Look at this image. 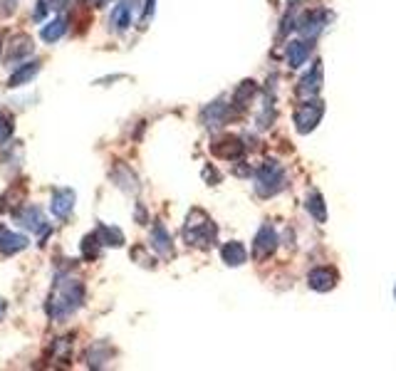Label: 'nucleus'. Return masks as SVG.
Listing matches in <instances>:
<instances>
[{"instance_id": "nucleus-1", "label": "nucleus", "mask_w": 396, "mask_h": 371, "mask_svg": "<svg viewBox=\"0 0 396 371\" xmlns=\"http://www.w3.org/2000/svg\"><path fill=\"white\" fill-rule=\"evenodd\" d=\"M82 305H85V282L72 278V275H60L52 285L45 310H48V317L52 322H65Z\"/></svg>"}, {"instance_id": "nucleus-2", "label": "nucleus", "mask_w": 396, "mask_h": 371, "mask_svg": "<svg viewBox=\"0 0 396 371\" xmlns=\"http://www.w3.org/2000/svg\"><path fill=\"white\" fill-rule=\"evenodd\" d=\"M216 226L213 221L201 211V208H194L189 211L184 223V240L194 248H211L216 243Z\"/></svg>"}, {"instance_id": "nucleus-3", "label": "nucleus", "mask_w": 396, "mask_h": 371, "mask_svg": "<svg viewBox=\"0 0 396 371\" xmlns=\"http://www.w3.org/2000/svg\"><path fill=\"white\" fill-rule=\"evenodd\" d=\"M288 186L285 184V171L280 164L275 161H263V166L258 169L255 174V193L263 198H270L275 193H280L283 188Z\"/></svg>"}, {"instance_id": "nucleus-4", "label": "nucleus", "mask_w": 396, "mask_h": 371, "mask_svg": "<svg viewBox=\"0 0 396 371\" xmlns=\"http://www.w3.org/2000/svg\"><path fill=\"white\" fill-rule=\"evenodd\" d=\"M332 18H335V15H332L330 10H322V8L307 10V13H302L300 18H297V33L307 40H315L317 35L327 28V23H330Z\"/></svg>"}, {"instance_id": "nucleus-5", "label": "nucleus", "mask_w": 396, "mask_h": 371, "mask_svg": "<svg viewBox=\"0 0 396 371\" xmlns=\"http://www.w3.org/2000/svg\"><path fill=\"white\" fill-rule=\"evenodd\" d=\"M322 114H325V104L312 99V102H305L300 109L295 112V127L300 134H310L312 129L320 124Z\"/></svg>"}, {"instance_id": "nucleus-6", "label": "nucleus", "mask_w": 396, "mask_h": 371, "mask_svg": "<svg viewBox=\"0 0 396 371\" xmlns=\"http://www.w3.org/2000/svg\"><path fill=\"white\" fill-rule=\"evenodd\" d=\"M236 117V107L233 104H228V102H213V104H208L206 109L201 112V122L206 124L208 129H221V127H226L231 119Z\"/></svg>"}, {"instance_id": "nucleus-7", "label": "nucleus", "mask_w": 396, "mask_h": 371, "mask_svg": "<svg viewBox=\"0 0 396 371\" xmlns=\"http://www.w3.org/2000/svg\"><path fill=\"white\" fill-rule=\"evenodd\" d=\"M278 233H275V228L270 226V223H265L263 228L258 231V235H255V243H253V258L255 260H268L270 255L278 250Z\"/></svg>"}, {"instance_id": "nucleus-8", "label": "nucleus", "mask_w": 396, "mask_h": 371, "mask_svg": "<svg viewBox=\"0 0 396 371\" xmlns=\"http://www.w3.org/2000/svg\"><path fill=\"white\" fill-rule=\"evenodd\" d=\"M322 90V62H315L310 70L302 75L300 85H297V94L302 99H315Z\"/></svg>"}, {"instance_id": "nucleus-9", "label": "nucleus", "mask_w": 396, "mask_h": 371, "mask_svg": "<svg viewBox=\"0 0 396 371\" xmlns=\"http://www.w3.org/2000/svg\"><path fill=\"white\" fill-rule=\"evenodd\" d=\"M75 191L72 188H60V191H55V196H52V213H55L60 221H67V218L72 216V211H75Z\"/></svg>"}, {"instance_id": "nucleus-10", "label": "nucleus", "mask_w": 396, "mask_h": 371, "mask_svg": "<svg viewBox=\"0 0 396 371\" xmlns=\"http://www.w3.org/2000/svg\"><path fill=\"white\" fill-rule=\"evenodd\" d=\"M33 50H35V45L30 35H15L8 52H5V62H8V65H18V62H23Z\"/></svg>"}, {"instance_id": "nucleus-11", "label": "nucleus", "mask_w": 396, "mask_h": 371, "mask_svg": "<svg viewBox=\"0 0 396 371\" xmlns=\"http://www.w3.org/2000/svg\"><path fill=\"white\" fill-rule=\"evenodd\" d=\"M307 285L315 292H330L337 285V270L335 268H315L307 275Z\"/></svg>"}, {"instance_id": "nucleus-12", "label": "nucleus", "mask_w": 396, "mask_h": 371, "mask_svg": "<svg viewBox=\"0 0 396 371\" xmlns=\"http://www.w3.org/2000/svg\"><path fill=\"white\" fill-rule=\"evenodd\" d=\"M28 248V238L23 233L8 231V228L0 226V255H15L23 253Z\"/></svg>"}, {"instance_id": "nucleus-13", "label": "nucleus", "mask_w": 396, "mask_h": 371, "mask_svg": "<svg viewBox=\"0 0 396 371\" xmlns=\"http://www.w3.org/2000/svg\"><path fill=\"white\" fill-rule=\"evenodd\" d=\"M151 248L156 250L159 258H164V260L174 258V243H171L169 233H166V228L161 226V223H156V226L151 228Z\"/></svg>"}, {"instance_id": "nucleus-14", "label": "nucleus", "mask_w": 396, "mask_h": 371, "mask_svg": "<svg viewBox=\"0 0 396 371\" xmlns=\"http://www.w3.org/2000/svg\"><path fill=\"white\" fill-rule=\"evenodd\" d=\"M40 70H43V62H25V65H20L18 70L10 75V80H8V87L10 90H15V87H25L28 82H33L35 77L40 75Z\"/></svg>"}, {"instance_id": "nucleus-15", "label": "nucleus", "mask_w": 396, "mask_h": 371, "mask_svg": "<svg viewBox=\"0 0 396 371\" xmlns=\"http://www.w3.org/2000/svg\"><path fill=\"white\" fill-rule=\"evenodd\" d=\"M310 52H312V40H295V43L288 45V50H285V55H288V65L297 70V67H302L307 60H310Z\"/></svg>"}, {"instance_id": "nucleus-16", "label": "nucleus", "mask_w": 396, "mask_h": 371, "mask_svg": "<svg viewBox=\"0 0 396 371\" xmlns=\"http://www.w3.org/2000/svg\"><path fill=\"white\" fill-rule=\"evenodd\" d=\"M211 149H213V154L221 156V159L233 161V159H238V156H243V151H246V146H243V141H241V139H236V137H226V139L216 141V144H213Z\"/></svg>"}, {"instance_id": "nucleus-17", "label": "nucleus", "mask_w": 396, "mask_h": 371, "mask_svg": "<svg viewBox=\"0 0 396 371\" xmlns=\"http://www.w3.org/2000/svg\"><path fill=\"white\" fill-rule=\"evenodd\" d=\"M15 218H18V223L23 228H28V231H43L45 228V216L43 211H40L38 206H25L23 211L15 213Z\"/></svg>"}, {"instance_id": "nucleus-18", "label": "nucleus", "mask_w": 396, "mask_h": 371, "mask_svg": "<svg viewBox=\"0 0 396 371\" xmlns=\"http://www.w3.org/2000/svg\"><path fill=\"white\" fill-rule=\"evenodd\" d=\"M132 10H134L132 0H119V5L112 13V20H109L114 33H124V30L132 25Z\"/></svg>"}, {"instance_id": "nucleus-19", "label": "nucleus", "mask_w": 396, "mask_h": 371, "mask_svg": "<svg viewBox=\"0 0 396 371\" xmlns=\"http://www.w3.org/2000/svg\"><path fill=\"white\" fill-rule=\"evenodd\" d=\"M221 260L228 265V268H241V265L248 260V253H246V248H243V243L231 240V243H226L221 248Z\"/></svg>"}, {"instance_id": "nucleus-20", "label": "nucleus", "mask_w": 396, "mask_h": 371, "mask_svg": "<svg viewBox=\"0 0 396 371\" xmlns=\"http://www.w3.org/2000/svg\"><path fill=\"white\" fill-rule=\"evenodd\" d=\"M112 179L117 181V186L122 188L124 193H137L139 191V179H137V174L129 169V166H124V164L114 166Z\"/></svg>"}, {"instance_id": "nucleus-21", "label": "nucleus", "mask_w": 396, "mask_h": 371, "mask_svg": "<svg viewBox=\"0 0 396 371\" xmlns=\"http://www.w3.org/2000/svg\"><path fill=\"white\" fill-rule=\"evenodd\" d=\"M112 357H114V349L109 347L107 342H95L87 349V364H90L92 369H102Z\"/></svg>"}, {"instance_id": "nucleus-22", "label": "nucleus", "mask_w": 396, "mask_h": 371, "mask_svg": "<svg viewBox=\"0 0 396 371\" xmlns=\"http://www.w3.org/2000/svg\"><path fill=\"white\" fill-rule=\"evenodd\" d=\"M67 28H70V20H67V15H57L52 23H48L43 30H40V38H43L45 43H57V40H60L62 35L67 33Z\"/></svg>"}, {"instance_id": "nucleus-23", "label": "nucleus", "mask_w": 396, "mask_h": 371, "mask_svg": "<svg viewBox=\"0 0 396 371\" xmlns=\"http://www.w3.org/2000/svg\"><path fill=\"white\" fill-rule=\"evenodd\" d=\"M95 233L99 235L102 245H107V248H119V245H124V233L114 226H104V223H99Z\"/></svg>"}, {"instance_id": "nucleus-24", "label": "nucleus", "mask_w": 396, "mask_h": 371, "mask_svg": "<svg viewBox=\"0 0 396 371\" xmlns=\"http://www.w3.org/2000/svg\"><path fill=\"white\" fill-rule=\"evenodd\" d=\"M305 208L310 211V216L315 218V221L325 223L327 221V208H325V198H322L320 191H312L310 196H307V203Z\"/></svg>"}, {"instance_id": "nucleus-25", "label": "nucleus", "mask_w": 396, "mask_h": 371, "mask_svg": "<svg viewBox=\"0 0 396 371\" xmlns=\"http://www.w3.org/2000/svg\"><path fill=\"white\" fill-rule=\"evenodd\" d=\"M255 94H258V85H255L253 80L243 82V85L236 90V104H233V107H236V112H238V109H246L248 104L253 102Z\"/></svg>"}, {"instance_id": "nucleus-26", "label": "nucleus", "mask_w": 396, "mask_h": 371, "mask_svg": "<svg viewBox=\"0 0 396 371\" xmlns=\"http://www.w3.org/2000/svg\"><path fill=\"white\" fill-rule=\"evenodd\" d=\"M80 248H82V258L95 260L99 255V248H102V240H99L97 233H90V235H85V240H82Z\"/></svg>"}, {"instance_id": "nucleus-27", "label": "nucleus", "mask_w": 396, "mask_h": 371, "mask_svg": "<svg viewBox=\"0 0 396 371\" xmlns=\"http://www.w3.org/2000/svg\"><path fill=\"white\" fill-rule=\"evenodd\" d=\"M15 132V122L8 112H0V146H5V141H10Z\"/></svg>"}, {"instance_id": "nucleus-28", "label": "nucleus", "mask_w": 396, "mask_h": 371, "mask_svg": "<svg viewBox=\"0 0 396 371\" xmlns=\"http://www.w3.org/2000/svg\"><path fill=\"white\" fill-rule=\"evenodd\" d=\"M18 10V0H0V18H10Z\"/></svg>"}, {"instance_id": "nucleus-29", "label": "nucleus", "mask_w": 396, "mask_h": 371, "mask_svg": "<svg viewBox=\"0 0 396 371\" xmlns=\"http://www.w3.org/2000/svg\"><path fill=\"white\" fill-rule=\"evenodd\" d=\"M48 10H50V3H48V0H38V3H35V13H33V18L38 20V23H43L45 15H48Z\"/></svg>"}, {"instance_id": "nucleus-30", "label": "nucleus", "mask_w": 396, "mask_h": 371, "mask_svg": "<svg viewBox=\"0 0 396 371\" xmlns=\"http://www.w3.org/2000/svg\"><path fill=\"white\" fill-rule=\"evenodd\" d=\"M154 10H156V0H147V8H144L142 23H149V20L154 18Z\"/></svg>"}, {"instance_id": "nucleus-31", "label": "nucleus", "mask_w": 396, "mask_h": 371, "mask_svg": "<svg viewBox=\"0 0 396 371\" xmlns=\"http://www.w3.org/2000/svg\"><path fill=\"white\" fill-rule=\"evenodd\" d=\"M87 5H92V8H104V5L109 3V0H85Z\"/></svg>"}, {"instance_id": "nucleus-32", "label": "nucleus", "mask_w": 396, "mask_h": 371, "mask_svg": "<svg viewBox=\"0 0 396 371\" xmlns=\"http://www.w3.org/2000/svg\"><path fill=\"white\" fill-rule=\"evenodd\" d=\"M48 3H50V8H65L67 0H48Z\"/></svg>"}, {"instance_id": "nucleus-33", "label": "nucleus", "mask_w": 396, "mask_h": 371, "mask_svg": "<svg viewBox=\"0 0 396 371\" xmlns=\"http://www.w3.org/2000/svg\"><path fill=\"white\" fill-rule=\"evenodd\" d=\"M3 312H5V300L0 297V317H3Z\"/></svg>"}, {"instance_id": "nucleus-34", "label": "nucleus", "mask_w": 396, "mask_h": 371, "mask_svg": "<svg viewBox=\"0 0 396 371\" xmlns=\"http://www.w3.org/2000/svg\"><path fill=\"white\" fill-rule=\"evenodd\" d=\"M0 52H3V43H0Z\"/></svg>"}, {"instance_id": "nucleus-35", "label": "nucleus", "mask_w": 396, "mask_h": 371, "mask_svg": "<svg viewBox=\"0 0 396 371\" xmlns=\"http://www.w3.org/2000/svg\"><path fill=\"white\" fill-rule=\"evenodd\" d=\"M394 297H396V290H394Z\"/></svg>"}]
</instances>
